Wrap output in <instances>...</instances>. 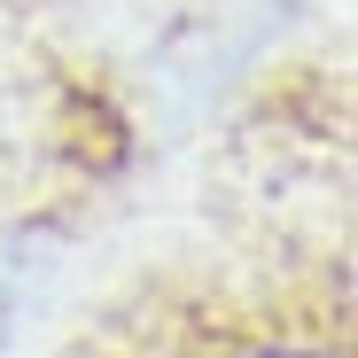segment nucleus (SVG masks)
Wrapping results in <instances>:
<instances>
[{"instance_id": "obj_1", "label": "nucleus", "mask_w": 358, "mask_h": 358, "mask_svg": "<svg viewBox=\"0 0 358 358\" xmlns=\"http://www.w3.org/2000/svg\"><path fill=\"white\" fill-rule=\"evenodd\" d=\"M250 358H320V350H250Z\"/></svg>"}]
</instances>
